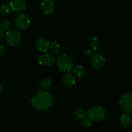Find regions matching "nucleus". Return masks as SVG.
Returning a JSON list of instances; mask_svg holds the SVG:
<instances>
[{"mask_svg": "<svg viewBox=\"0 0 132 132\" xmlns=\"http://www.w3.org/2000/svg\"><path fill=\"white\" fill-rule=\"evenodd\" d=\"M120 121L125 127H129L131 124V117L128 113H124L121 115L120 117Z\"/></svg>", "mask_w": 132, "mask_h": 132, "instance_id": "nucleus-14", "label": "nucleus"}, {"mask_svg": "<svg viewBox=\"0 0 132 132\" xmlns=\"http://www.w3.org/2000/svg\"><path fill=\"white\" fill-rule=\"evenodd\" d=\"M30 24V19L27 14H20L15 18V25L21 30H26Z\"/></svg>", "mask_w": 132, "mask_h": 132, "instance_id": "nucleus-6", "label": "nucleus"}, {"mask_svg": "<svg viewBox=\"0 0 132 132\" xmlns=\"http://www.w3.org/2000/svg\"><path fill=\"white\" fill-rule=\"evenodd\" d=\"M11 11L9 3H5L0 6V13L3 15H7Z\"/></svg>", "mask_w": 132, "mask_h": 132, "instance_id": "nucleus-19", "label": "nucleus"}, {"mask_svg": "<svg viewBox=\"0 0 132 132\" xmlns=\"http://www.w3.org/2000/svg\"><path fill=\"white\" fill-rule=\"evenodd\" d=\"M101 42L99 39L97 37H93L92 38L90 39V47H91V50H92L93 51H96L100 47Z\"/></svg>", "mask_w": 132, "mask_h": 132, "instance_id": "nucleus-15", "label": "nucleus"}, {"mask_svg": "<svg viewBox=\"0 0 132 132\" xmlns=\"http://www.w3.org/2000/svg\"><path fill=\"white\" fill-rule=\"evenodd\" d=\"M5 32L0 28V41L3 39V38L5 37Z\"/></svg>", "mask_w": 132, "mask_h": 132, "instance_id": "nucleus-23", "label": "nucleus"}, {"mask_svg": "<svg viewBox=\"0 0 132 132\" xmlns=\"http://www.w3.org/2000/svg\"><path fill=\"white\" fill-rule=\"evenodd\" d=\"M75 117L80 121V120L82 119L85 118L86 117V112L83 109L81 108H78L77 109L75 110L74 112H73Z\"/></svg>", "mask_w": 132, "mask_h": 132, "instance_id": "nucleus-16", "label": "nucleus"}, {"mask_svg": "<svg viewBox=\"0 0 132 132\" xmlns=\"http://www.w3.org/2000/svg\"><path fill=\"white\" fill-rule=\"evenodd\" d=\"M36 48L40 52H46L50 48V41L45 37L39 39L36 42Z\"/></svg>", "mask_w": 132, "mask_h": 132, "instance_id": "nucleus-11", "label": "nucleus"}, {"mask_svg": "<svg viewBox=\"0 0 132 132\" xmlns=\"http://www.w3.org/2000/svg\"><path fill=\"white\" fill-rule=\"evenodd\" d=\"M57 66L61 71L64 72H70L73 68V63L70 57L66 53H62L57 58Z\"/></svg>", "mask_w": 132, "mask_h": 132, "instance_id": "nucleus-2", "label": "nucleus"}, {"mask_svg": "<svg viewBox=\"0 0 132 132\" xmlns=\"http://www.w3.org/2000/svg\"><path fill=\"white\" fill-rule=\"evenodd\" d=\"M76 78L75 75L68 72V73H67L63 76V79H62V83H63L64 86L69 88L73 86L76 83Z\"/></svg>", "mask_w": 132, "mask_h": 132, "instance_id": "nucleus-12", "label": "nucleus"}, {"mask_svg": "<svg viewBox=\"0 0 132 132\" xmlns=\"http://www.w3.org/2000/svg\"><path fill=\"white\" fill-rule=\"evenodd\" d=\"M85 55L88 57H92L93 55H94V51L91 49H87L86 50H85Z\"/></svg>", "mask_w": 132, "mask_h": 132, "instance_id": "nucleus-22", "label": "nucleus"}, {"mask_svg": "<svg viewBox=\"0 0 132 132\" xmlns=\"http://www.w3.org/2000/svg\"><path fill=\"white\" fill-rule=\"evenodd\" d=\"M79 122L82 126H84V127L85 128H90L92 126V122L90 121V119L87 117L82 119L80 120Z\"/></svg>", "mask_w": 132, "mask_h": 132, "instance_id": "nucleus-21", "label": "nucleus"}, {"mask_svg": "<svg viewBox=\"0 0 132 132\" xmlns=\"http://www.w3.org/2000/svg\"><path fill=\"white\" fill-rule=\"evenodd\" d=\"M55 3L54 0H42L41 3V9L45 14H50L54 11Z\"/></svg>", "mask_w": 132, "mask_h": 132, "instance_id": "nucleus-10", "label": "nucleus"}, {"mask_svg": "<svg viewBox=\"0 0 132 132\" xmlns=\"http://www.w3.org/2000/svg\"><path fill=\"white\" fill-rule=\"evenodd\" d=\"M54 97L51 93L44 90H39L34 95L30 101L31 105L39 111H45L52 106Z\"/></svg>", "mask_w": 132, "mask_h": 132, "instance_id": "nucleus-1", "label": "nucleus"}, {"mask_svg": "<svg viewBox=\"0 0 132 132\" xmlns=\"http://www.w3.org/2000/svg\"><path fill=\"white\" fill-rule=\"evenodd\" d=\"M53 85V82L50 78H45L41 81L40 82V88L41 90L46 91V90H48L49 88L52 87Z\"/></svg>", "mask_w": 132, "mask_h": 132, "instance_id": "nucleus-13", "label": "nucleus"}, {"mask_svg": "<svg viewBox=\"0 0 132 132\" xmlns=\"http://www.w3.org/2000/svg\"><path fill=\"white\" fill-rule=\"evenodd\" d=\"M106 63V58L102 54L97 53L94 54L91 58V65L95 70H101Z\"/></svg>", "mask_w": 132, "mask_h": 132, "instance_id": "nucleus-7", "label": "nucleus"}, {"mask_svg": "<svg viewBox=\"0 0 132 132\" xmlns=\"http://www.w3.org/2000/svg\"><path fill=\"white\" fill-rule=\"evenodd\" d=\"M73 73L77 77H82L86 73V70L83 66L77 65L73 68Z\"/></svg>", "mask_w": 132, "mask_h": 132, "instance_id": "nucleus-17", "label": "nucleus"}, {"mask_svg": "<svg viewBox=\"0 0 132 132\" xmlns=\"http://www.w3.org/2000/svg\"><path fill=\"white\" fill-rule=\"evenodd\" d=\"M11 10L15 12H23L27 9V3L24 0H11L9 2Z\"/></svg>", "mask_w": 132, "mask_h": 132, "instance_id": "nucleus-9", "label": "nucleus"}, {"mask_svg": "<svg viewBox=\"0 0 132 132\" xmlns=\"http://www.w3.org/2000/svg\"><path fill=\"white\" fill-rule=\"evenodd\" d=\"M5 51V46H3V45H0V55H2L3 54H4Z\"/></svg>", "mask_w": 132, "mask_h": 132, "instance_id": "nucleus-24", "label": "nucleus"}, {"mask_svg": "<svg viewBox=\"0 0 132 132\" xmlns=\"http://www.w3.org/2000/svg\"><path fill=\"white\" fill-rule=\"evenodd\" d=\"M106 112L101 106H93L88 112V116L91 121L99 122L104 120L106 117Z\"/></svg>", "mask_w": 132, "mask_h": 132, "instance_id": "nucleus-3", "label": "nucleus"}, {"mask_svg": "<svg viewBox=\"0 0 132 132\" xmlns=\"http://www.w3.org/2000/svg\"><path fill=\"white\" fill-rule=\"evenodd\" d=\"M5 36L7 43L12 47L18 46L21 39V32L15 29H9L5 32Z\"/></svg>", "mask_w": 132, "mask_h": 132, "instance_id": "nucleus-4", "label": "nucleus"}, {"mask_svg": "<svg viewBox=\"0 0 132 132\" xmlns=\"http://www.w3.org/2000/svg\"><path fill=\"white\" fill-rule=\"evenodd\" d=\"M10 22L6 19H1L0 21V28L4 31H7L10 29Z\"/></svg>", "mask_w": 132, "mask_h": 132, "instance_id": "nucleus-20", "label": "nucleus"}, {"mask_svg": "<svg viewBox=\"0 0 132 132\" xmlns=\"http://www.w3.org/2000/svg\"><path fill=\"white\" fill-rule=\"evenodd\" d=\"M121 110L126 113L132 110V95L131 93H125L121 96L119 101Z\"/></svg>", "mask_w": 132, "mask_h": 132, "instance_id": "nucleus-5", "label": "nucleus"}, {"mask_svg": "<svg viewBox=\"0 0 132 132\" xmlns=\"http://www.w3.org/2000/svg\"><path fill=\"white\" fill-rule=\"evenodd\" d=\"M3 91V85L0 83V94H1Z\"/></svg>", "mask_w": 132, "mask_h": 132, "instance_id": "nucleus-25", "label": "nucleus"}, {"mask_svg": "<svg viewBox=\"0 0 132 132\" xmlns=\"http://www.w3.org/2000/svg\"><path fill=\"white\" fill-rule=\"evenodd\" d=\"M50 48L53 52V54H57L59 52L61 49V45L57 41H54L50 43Z\"/></svg>", "mask_w": 132, "mask_h": 132, "instance_id": "nucleus-18", "label": "nucleus"}, {"mask_svg": "<svg viewBox=\"0 0 132 132\" xmlns=\"http://www.w3.org/2000/svg\"><path fill=\"white\" fill-rule=\"evenodd\" d=\"M37 61L40 65L48 67L54 64L55 61V57L54 54L52 53H45L39 57Z\"/></svg>", "mask_w": 132, "mask_h": 132, "instance_id": "nucleus-8", "label": "nucleus"}]
</instances>
